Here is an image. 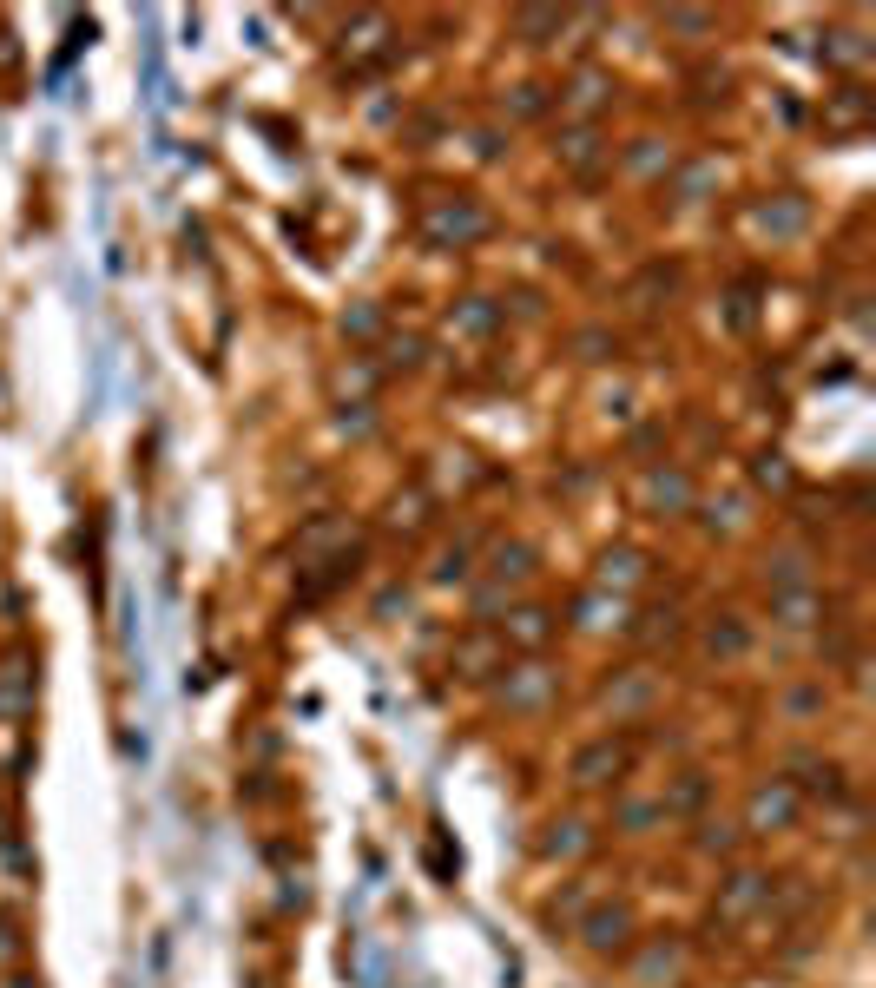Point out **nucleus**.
Listing matches in <instances>:
<instances>
[{
    "label": "nucleus",
    "instance_id": "3",
    "mask_svg": "<svg viewBox=\"0 0 876 988\" xmlns=\"http://www.w3.org/2000/svg\"><path fill=\"white\" fill-rule=\"evenodd\" d=\"M791 817H797L791 784H758V791H751V830H784Z\"/></svg>",
    "mask_w": 876,
    "mask_h": 988
},
{
    "label": "nucleus",
    "instance_id": "10",
    "mask_svg": "<svg viewBox=\"0 0 876 988\" xmlns=\"http://www.w3.org/2000/svg\"><path fill=\"white\" fill-rule=\"evenodd\" d=\"M547 692H554V679H547L541 666H527L521 679H508V705H541Z\"/></svg>",
    "mask_w": 876,
    "mask_h": 988
},
{
    "label": "nucleus",
    "instance_id": "2",
    "mask_svg": "<svg viewBox=\"0 0 876 988\" xmlns=\"http://www.w3.org/2000/svg\"><path fill=\"white\" fill-rule=\"evenodd\" d=\"M626 771V745H613V738H593V745L574 751V765H567V778L574 784H606Z\"/></svg>",
    "mask_w": 876,
    "mask_h": 988
},
{
    "label": "nucleus",
    "instance_id": "7",
    "mask_svg": "<svg viewBox=\"0 0 876 988\" xmlns=\"http://www.w3.org/2000/svg\"><path fill=\"white\" fill-rule=\"evenodd\" d=\"M626 929H633V916H626L620 903H613V909H593V916H587V949H620Z\"/></svg>",
    "mask_w": 876,
    "mask_h": 988
},
{
    "label": "nucleus",
    "instance_id": "6",
    "mask_svg": "<svg viewBox=\"0 0 876 988\" xmlns=\"http://www.w3.org/2000/svg\"><path fill=\"white\" fill-rule=\"evenodd\" d=\"M508 639L514 646H527V653H541L547 639H554V613H541V606H521L508 620Z\"/></svg>",
    "mask_w": 876,
    "mask_h": 988
},
{
    "label": "nucleus",
    "instance_id": "9",
    "mask_svg": "<svg viewBox=\"0 0 876 988\" xmlns=\"http://www.w3.org/2000/svg\"><path fill=\"white\" fill-rule=\"evenodd\" d=\"M383 40H389V20H376V14H363L350 33H343V53H383Z\"/></svg>",
    "mask_w": 876,
    "mask_h": 988
},
{
    "label": "nucleus",
    "instance_id": "19",
    "mask_svg": "<svg viewBox=\"0 0 876 988\" xmlns=\"http://www.w3.org/2000/svg\"><path fill=\"white\" fill-rule=\"evenodd\" d=\"M593 132H574V139H567V165H593Z\"/></svg>",
    "mask_w": 876,
    "mask_h": 988
},
{
    "label": "nucleus",
    "instance_id": "18",
    "mask_svg": "<svg viewBox=\"0 0 876 988\" xmlns=\"http://www.w3.org/2000/svg\"><path fill=\"white\" fill-rule=\"evenodd\" d=\"M646 692H653V679H626L620 692H606V705H639Z\"/></svg>",
    "mask_w": 876,
    "mask_h": 988
},
{
    "label": "nucleus",
    "instance_id": "17",
    "mask_svg": "<svg viewBox=\"0 0 876 988\" xmlns=\"http://www.w3.org/2000/svg\"><path fill=\"white\" fill-rule=\"evenodd\" d=\"M468 574V547H448L442 560H435V580H462Z\"/></svg>",
    "mask_w": 876,
    "mask_h": 988
},
{
    "label": "nucleus",
    "instance_id": "5",
    "mask_svg": "<svg viewBox=\"0 0 876 988\" xmlns=\"http://www.w3.org/2000/svg\"><path fill=\"white\" fill-rule=\"evenodd\" d=\"M797 778H791V791H804V797H844V771L830 765V758H797Z\"/></svg>",
    "mask_w": 876,
    "mask_h": 988
},
{
    "label": "nucleus",
    "instance_id": "14",
    "mask_svg": "<svg viewBox=\"0 0 876 988\" xmlns=\"http://www.w3.org/2000/svg\"><path fill=\"white\" fill-rule=\"evenodd\" d=\"M600 99H606V80H600V73H580V80H574V93H567V106L593 112V106H600Z\"/></svg>",
    "mask_w": 876,
    "mask_h": 988
},
{
    "label": "nucleus",
    "instance_id": "20",
    "mask_svg": "<svg viewBox=\"0 0 876 988\" xmlns=\"http://www.w3.org/2000/svg\"><path fill=\"white\" fill-rule=\"evenodd\" d=\"M718 646H725V653H738V646H745V633H738V626H712V653Z\"/></svg>",
    "mask_w": 876,
    "mask_h": 988
},
{
    "label": "nucleus",
    "instance_id": "16",
    "mask_svg": "<svg viewBox=\"0 0 876 988\" xmlns=\"http://www.w3.org/2000/svg\"><path fill=\"white\" fill-rule=\"evenodd\" d=\"M560 27H567V14H521V33L534 47H541V33H560Z\"/></svg>",
    "mask_w": 876,
    "mask_h": 988
},
{
    "label": "nucleus",
    "instance_id": "21",
    "mask_svg": "<svg viewBox=\"0 0 876 988\" xmlns=\"http://www.w3.org/2000/svg\"><path fill=\"white\" fill-rule=\"evenodd\" d=\"M514 112H541V86H514Z\"/></svg>",
    "mask_w": 876,
    "mask_h": 988
},
{
    "label": "nucleus",
    "instance_id": "11",
    "mask_svg": "<svg viewBox=\"0 0 876 988\" xmlns=\"http://www.w3.org/2000/svg\"><path fill=\"white\" fill-rule=\"evenodd\" d=\"M580 844H587V830H580V824H554V830H547V857H580Z\"/></svg>",
    "mask_w": 876,
    "mask_h": 988
},
{
    "label": "nucleus",
    "instance_id": "13",
    "mask_svg": "<svg viewBox=\"0 0 876 988\" xmlns=\"http://www.w3.org/2000/svg\"><path fill=\"white\" fill-rule=\"evenodd\" d=\"M646 494H653V501H666V508H685V501H692L685 475H653V481H646Z\"/></svg>",
    "mask_w": 876,
    "mask_h": 988
},
{
    "label": "nucleus",
    "instance_id": "4",
    "mask_svg": "<svg viewBox=\"0 0 876 988\" xmlns=\"http://www.w3.org/2000/svg\"><path fill=\"white\" fill-rule=\"evenodd\" d=\"M600 593H613V600H620L626 587H639V580H646V554H633V547H613V554L600 560Z\"/></svg>",
    "mask_w": 876,
    "mask_h": 988
},
{
    "label": "nucleus",
    "instance_id": "12",
    "mask_svg": "<svg viewBox=\"0 0 876 988\" xmlns=\"http://www.w3.org/2000/svg\"><path fill=\"white\" fill-rule=\"evenodd\" d=\"M527 567H534L527 547H501V554H494V580H501V587H508V580H527Z\"/></svg>",
    "mask_w": 876,
    "mask_h": 988
},
{
    "label": "nucleus",
    "instance_id": "8",
    "mask_svg": "<svg viewBox=\"0 0 876 988\" xmlns=\"http://www.w3.org/2000/svg\"><path fill=\"white\" fill-rule=\"evenodd\" d=\"M765 896H771V883H765V877L738 870V877L725 883V916H745V909H751V903H765Z\"/></svg>",
    "mask_w": 876,
    "mask_h": 988
},
{
    "label": "nucleus",
    "instance_id": "15",
    "mask_svg": "<svg viewBox=\"0 0 876 988\" xmlns=\"http://www.w3.org/2000/svg\"><path fill=\"white\" fill-rule=\"evenodd\" d=\"M692 804H705V771H685L672 784V811H692Z\"/></svg>",
    "mask_w": 876,
    "mask_h": 988
},
{
    "label": "nucleus",
    "instance_id": "1",
    "mask_svg": "<svg viewBox=\"0 0 876 988\" xmlns=\"http://www.w3.org/2000/svg\"><path fill=\"white\" fill-rule=\"evenodd\" d=\"M488 231V218H481L468 198H448V205H435L429 218H422V238L429 244H468V238H481Z\"/></svg>",
    "mask_w": 876,
    "mask_h": 988
}]
</instances>
